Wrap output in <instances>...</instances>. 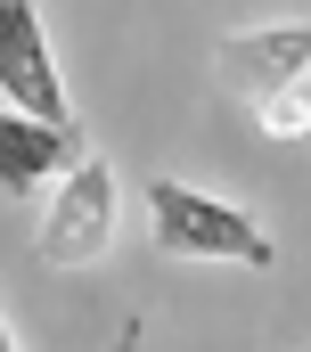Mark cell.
<instances>
[{
	"label": "cell",
	"mask_w": 311,
	"mask_h": 352,
	"mask_svg": "<svg viewBox=\"0 0 311 352\" xmlns=\"http://www.w3.org/2000/svg\"><path fill=\"white\" fill-rule=\"evenodd\" d=\"M0 98L33 123H74L66 82H58V58H50V33L33 16V0H0Z\"/></svg>",
	"instance_id": "3"
},
{
	"label": "cell",
	"mask_w": 311,
	"mask_h": 352,
	"mask_svg": "<svg viewBox=\"0 0 311 352\" xmlns=\"http://www.w3.org/2000/svg\"><path fill=\"white\" fill-rule=\"evenodd\" d=\"M115 352H140V320H131V328H123V336H115Z\"/></svg>",
	"instance_id": "7"
},
{
	"label": "cell",
	"mask_w": 311,
	"mask_h": 352,
	"mask_svg": "<svg viewBox=\"0 0 311 352\" xmlns=\"http://www.w3.org/2000/svg\"><path fill=\"white\" fill-rule=\"evenodd\" d=\"M74 164H82V131L74 123H33V115L0 107V188H8V197L74 173Z\"/></svg>",
	"instance_id": "5"
},
{
	"label": "cell",
	"mask_w": 311,
	"mask_h": 352,
	"mask_svg": "<svg viewBox=\"0 0 311 352\" xmlns=\"http://www.w3.org/2000/svg\"><path fill=\"white\" fill-rule=\"evenodd\" d=\"M33 246H41L50 270H90L115 246V173H107V156H82L74 173L58 180V197H50Z\"/></svg>",
	"instance_id": "2"
},
{
	"label": "cell",
	"mask_w": 311,
	"mask_h": 352,
	"mask_svg": "<svg viewBox=\"0 0 311 352\" xmlns=\"http://www.w3.org/2000/svg\"><path fill=\"white\" fill-rule=\"evenodd\" d=\"M148 221H156V254L172 263H237V270H270V230L254 213H237L222 197L189 188V180H148Z\"/></svg>",
	"instance_id": "1"
},
{
	"label": "cell",
	"mask_w": 311,
	"mask_h": 352,
	"mask_svg": "<svg viewBox=\"0 0 311 352\" xmlns=\"http://www.w3.org/2000/svg\"><path fill=\"white\" fill-rule=\"evenodd\" d=\"M0 352H17V336H8V320H0Z\"/></svg>",
	"instance_id": "8"
},
{
	"label": "cell",
	"mask_w": 311,
	"mask_h": 352,
	"mask_svg": "<svg viewBox=\"0 0 311 352\" xmlns=\"http://www.w3.org/2000/svg\"><path fill=\"white\" fill-rule=\"evenodd\" d=\"M303 74H311V25H246L213 50V82L246 107H262L270 90L303 82Z\"/></svg>",
	"instance_id": "4"
},
{
	"label": "cell",
	"mask_w": 311,
	"mask_h": 352,
	"mask_svg": "<svg viewBox=\"0 0 311 352\" xmlns=\"http://www.w3.org/2000/svg\"><path fill=\"white\" fill-rule=\"evenodd\" d=\"M254 123L270 131V140H303L311 131V90L303 82H287V90H270L262 107H254Z\"/></svg>",
	"instance_id": "6"
}]
</instances>
